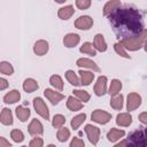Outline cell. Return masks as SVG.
<instances>
[{"label":"cell","instance_id":"6da1fadb","mask_svg":"<svg viewBox=\"0 0 147 147\" xmlns=\"http://www.w3.org/2000/svg\"><path fill=\"white\" fill-rule=\"evenodd\" d=\"M109 22L113 25L114 32L117 38L139 37L145 29L142 14L133 6L118 7L111 14L108 15Z\"/></svg>","mask_w":147,"mask_h":147},{"label":"cell","instance_id":"603a6c76","mask_svg":"<svg viewBox=\"0 0 147 147\" xmlns=\"http://www.w3.org/2000/svg\"><path fill=\"white\" fill-rule=\"evenodd\" d=\"M21 99V93L17 90H11L10 92H8L7 94H5L3 96V102L5 103H15L17 101H20Z\"/></svg>","mask_w":147,"mask_h":147},{"label":"cell","instance_id":"7c38bea8","mask_svg":"<svg viewBox=\"0 0 147 147\" xmlns=\"http://www.w3.org/2000/svg\"><path fill=\"white\" fill-rule=\"evenodd\" d=\"M76 65L79 67V68H87V69H91L93 71H96V72H100V68L98 67V64L95 62H93L92 60L90 59H86V57H80L77 60L76 62Z\"/></svg>","mask_w":147,"mask_h":147},{"label":"cell","instance_id":"9a60e30c","mask_svg":"<svg viewBox=\"0 0 147 147\" xmlns=\"http://www.w3.org/2000/svg\"><path fill=\"white\" fill-rule=\"evenodd\" d=\"M116 123H117V125L123 126V127H126V126L131 125V123H132V116H131V114L129 111L127 113H121V114H118L117 117H116Z\"/></svg>","mask_w":147,"mask_h":147},{"label":"cell","instance_id":"3957f363","mask_svg":"<svg viewBox=\"0 0 147 147\" xmlns=\"http://www.w3.org/2000/svg\"><path fill=\"white\" fill-rule=\"evenodd\" d=\"M129 144H131L132 146H138V147H145L147 145V139L145 136V131L142 129L140 130H136L133 132H131L129 134Z\"/></svg>","mask_w":147,"mask_h":147},{"label":"cell","instance_id":"52a82bcc","mask_svg":"<svg viewBox=\"0 0 147 147\" xmlns=\"http://www.w3.org/2000/svg\"><path fill=\"white\" fill-rule=\"evenodd\" d=\"M140 105H141V96L138 93H136V92L129 93L127 101H126V109H127V111L136 110Z\"/></svg>","mask_w":147,"mask_h":147},{"label":"cell","instance_id":"836d02e7","mask_svg":"<svg viewBox=\"0 0 147 147\" xmlns=\"http://www.w3.org/2000/svg\"><path fill=\"white\" fill-rule=\"evenodd\" d=\"M0 74L7 75V76L13 75L14 74V67L7 61H2V62H0Z\"/></svg>","mask_w":147,"mask_h":147},{"label":"cell","instance_id":"e575fe53","mask_svg":"<svg viewBox=\"0 0 147 147\" xmlns=\"http://www.w3.org/2000/svg\"><path fill=\"white\" fill-rule=\"evenodd\" d=\"M64 123H65V117H64L63 115H61V114L54 115V117H53V119H52V125H53V127L60 129L61 126L64 125Z\"/></svg>","mask_w":147,"mask_h":147},{"label":"cell","instance_id":"44dd1931","mask_svg":"<svg viewBox=\"0 0 147 147\" xmlns=\"http://www.w3.org/2000/svg\"><path fill=\"white\" fill-rule=\"evenodd\" d=\"M15 113H16L17 118H18L21 122H26L28 118L30 117V114H31L30 109L26 108V107H24V106H18V107H16Z\"/></svg>","mask_w":147,"mask_h":147},{"label":"cell","instance_id":"ba28073f","mask_svg":"<svg viewBox=\"0 0 147 147\" xmlns=\"http://www.w3.org/2000/svg\"><path fill=\"white\" fill-rule=\"evenodd\" d=\"M92 25H93V18L88 15L79 16L75 21V28L78 30H88L92 28Z\"/></svg>","mask_w":147,"mask_h":147},{"label":"cell","instance_id":"cb8c5ba5","mask_svg":"<svg viewBox=\"0 0 147 147\" xmlns=\"http://www.w3.org/2000/svg\"><path fill=\"white\" fill-rule=\"evenodd\" d=\"M38 88H39V85H38L37 80L33 78H26L23 83V90L26 93H32Z\"/></svg>","mask_w":147,"mask_h":147},{"label":"cell","instance_id":"f1b7e54d","mask_svg":"<svg viewBox=\"0 0 147 147\" xmlns=\"http://www.w3.org/2000/svg\"><path fill=\"white\" fill-rule=\"evenodd\" d=\"M122 90V82L119 79H113L111 83H110V86H109V90L107 93H109L110 95H114V94H117L119 93Z\"/></svg>","mask_w":147,"mask_h":147},{"label":"cell","instance_id":"2e32d148","mask_svg":"<svg viewBox=\"0 0 147 147\" xmlns=\"http://www.w3.org/2000/svg\"><path fill=\"white\" fill-rule=\"evenodd\" d=\"M93 47L99 52H106L107 51V42L105 40V37L101 33L95 34L93 40Z\"/></svg>","mask_w":147,"mask_h":147},{"label":"cell","instance_id":"d6986e66","mask_svg":"<svg viewBox=\"0 0 147 147\" xmlns=\"http://www.w3.org/2000/svg\"><path fill=\"white\" fill-rule=\"evenodd\" d=\"M74 14H75V9H74V6H71V5H68V6L60 8L57 11V16L61 20H69Z\"/></svg>","mask_w":147,"mask_h":147},{"label":"cell","instance_id":"7402d4cb","mask_svg":"<svg viewBox=\"0 0 147 147\" xmlns=\"http://www.w3.org/2000/svg\"><path fill=\"white\" fill-rule=\"evenodd\" d=\"M0 123L3 125H11L13 124V114L11 110L8 108H3L0 113Z\"/></svg>","mask_w":147,"mask_h":147},{"label":"cell","instance_id":"ab89813d","mask_svg":"<svg viewBox=\"0 0 147 147\" xmlns=\"http://www.w3.org/2000/svg\"><path fill=\"white\" fill-rule=\"evenodd\" d=\"M85 146V144H84V141L82 140V139H79V138H74L72 140H71V142H70V147H84Z\"/></svg>","mask_w":147,"mask_h":147},{"label":"cell","instance_id":"ffe728a7","mask_svg":"<svg viewBox=\"0 0 147 147\" xmlns=\"http://www.w3.org/2000/svg\"><path fill=\"white\" fill-rule=\"evenodd\" d=\"M79 76H80V85L88 86L93 79H94V74L91 71H85V70H79Z\"/></svg>","mask_w":147,"mask_h":147},{"label":"cell","instance_id":"7bdbcfd3","mask_svg":"<svg viewBox=\"0 0 147 147\" xmlns=\"http://www.w3.org/2000/svg\"><path fill=\"white\" fill-rule=\"evenodd\" d=\"M139 119H140V122H141L142 124H146V123H147V113H146V111L141 113V114L139 115Z\"/></svg>","mask_w":147,"mask_h":147},{"label":"cell","instance_id":"74e56055","mask_svg":"<svg viewBox=\"0 0 147 147\" xmlns=\"http://www.w3.org/2000/svg\"><path fill=\"white\" fill-rule=\"evenodd\" d=\"M76 6L80 10L88 9L91 7V0H76Z\"/></svg>","mask_w":147,"mask_h":147},{"label":"cell","instance_id":"484cf974","mask_svg":"<svg viewBox=\"0 0 147 147\" xmlns=\"http://www.w3.org/2000/svg\"><path fill=\"white\" fill-rule=\"evenodd\" d=\"M110 106H111L115 110H121V109L123 108V95L119 94V93L111 95Z\"/></svg>","mask_w":147,"mask_h":147},{"label":"cell","instance_id":"d590c367","mask_svg":"<svg viewBox=\"0 0 147 147\" xmlns=\"http://www.w3.org/2000/svg\"><path fill=\"white\" fill-rule=\"evenodd\" d=\"M10 138L15 142H22L24 140V133L21 130H18V129H14L10 132Z\"/></svg>","mask_w":147,"mask_h":147},{"label":"cell","instance_id":"8992f818","mask_svg":"<svg viewBox=\"0 0 147 147\" xmlns=\"http://www.w3.org/2000/svg\"><path fill=\"white\" fill-rule=\"evenodd\" d=\"M85 132L87 134V138L92 145H96L99 139H100V129L92 125V124H86L85 125Z\"/></svg>","mask_w":147,"mask_h":147},{"label":"cell","instance_id":"d4e9b609","mask_svg":"<svg viewBox=\"0 0 147 147\" xmlns=\"http://www.w3.org/2000/svg\"><path fill=\"white\" fill-rule=\"evenodd\" d=\"M118 7H121V0H110V1H108L103 6V15L105 16H108L115 9H117Z\"/></svg>","mask_w":147,"mask_h":147},{"label":"cell","instance_id":"ac0fdd59","mask_svg":"<svg viewBox=\"0 0 147 147\" xmlns=\"http://www.w3.org/2000/svg\"><path fill=\"white\" fill-rule=\"evenodd\" d=\"M67 107L71 111H78V110H80L83 108V102L79 101L76 96L71 95V96H69L67 99Z\"/></svg>","mask_w":147,"mask_h":147},{"label":"cell","instance_id":"f546056e","mask_svg":"<svg viewBox=\"0 0 147 147\" xmlns=\"http://www.w3.org/2000/svg\"><path fill=\"white\" fill-rule=\"evenodd\" d=\"M49 83H51V85H52L55 90H57V91H62V90H63V80H62V78H61L59 75H53V76H51Z\"/></svg>","mask_w":147,"mask_h":147},{"label":"cell","instance_id":"f35d334b","mask_svg":"<svg viewBox=\"0 0 147 147\" xmlns=\"http://www.w3.org/2000/svg\"><path fill=\"white\" fill-rule=\"evenodd\" d=\"M42 145H44V140H42L41 138H38V137L33 138V139L29 142V146H30V147H42Z\"/></svg>","mask_w":147,"mask_h":147},{"label":"cell","instance_id":"d6a6232c","mask_svg":"<svg viewBox=\"0 0 147 147\" xmlns=\"http://www.w3.org/2000/svg\"><path fill=\"white\" fill-rule=\"evenodd\" d=\"M72 92H74V95H75L79 101H82L83 103H84V102H87V101L90 100V98H91L90 93H88L87 91H84V90H74Z\"/></svg>","mask_w":147,"mask_h":147},{"label":"cell","instance_id":"1f68e13d","mask_svg":"<svg viewBox=\"0 0 147 147\" xmlns=\"http://www.w3.org/2000/svg\"><path fill=\"white\" fill-rule=\"evenodd\" d=\"M56 138H57V140H59L60 142L67 141V140L70 138V131H69V129L61 126V127L59 129L57 133H56Z\"/></svg>","mask_w":147,"mask_h":147},{"label":"cell","instance_id":"30bf717a","mask_svg":"<svg viewBox=\"0 0 147 147\" xmlns=\"http://www.w3.org/2000/svg\"><path fill=\"white\" fill-rule=\"evenodd\" d=\"M28 131L31 136H40L44 133V126L39 119L33 118L28 126Z\"/></svg>","mask_w":147,"mask_h":147},{"label":"cell","instance_id":"5bb4252c","mask_svg":"<svg viewBox=\"0 0 147 147\" xmlns=\"http://www.w3.org/2000/svg\"><path fill=\"white\" fill-rule=\"evenodd\" d=\"M80 41V37L77 33H68L64 36L63 38V45L68 48H72L75 46H77Z\"/></svg>","mask_w":147,"mask_h":147},{"label":"cell","instance_id":"5b68a950","mask_svg":"<svg viewBox=\"0 0 147 147\" xmlns=\"http://www.w3.org/2000/svg\"><path fill=\"white\" fill-rule=\"evenodd\" d=\"M91 119L98 124L103 125V124H107L111 119V114L105 110H101V109H95L91 115Z\"/></svg>","mask_w":147,"mask_h":147},{"label":"cell","instance_id":"4316f807","mask_svg":"<svg viewBox=\"0 0 147 147\" xmlns=\"http://www.w3.org/2000/svg\"><path fill=\"white\" fill-rule=\"evenodd\" d=\"M79 51H80V53L87 54V55H91V56H95L96 55V49L93 47V44L92 42H88V41L84 42L82 45V47L79 48Z\"/></svg>","mask_w":147,"mask_h":147},{"label":"cell","instance_id":"4fadbf2b","mask_svg":"<svg viewBox=\"0 0 147 147\" xmlns=\"http://www.w3.org/2000/svg\"><path fill=\"white\" fill-rule=\"evenodd\" d=\"M48 48H49L48 42L46 40H44V39H40V40L36 41V44L33 46V52H34L36 55L42 56V55H45L48 52Z\"/></svg>","mask_w":147,"mask_h":147},{"label":"cell","instance_id":"b9f144b4","mask_svg":"<svg viewBox=\"0 0 147 147\" xmlns=\"http://www.w3.org/2000/svg\"><path fill=\"white\" fill-rule=\"evenodd\" d=\"M11 144L3 137H0V147H10Z\"/></svg>","mask_w":147,"mask_h":147},{"label":"cell","instance_id":"7a4b0ae2","mask_svg":"<svg viewBox=\"0 0 147 147\" xmlns=\"http://www.w3.org/2000/svg\"><path fill=\"white\" fill-rule=\"evenodd\" d=\"M146 36H147V31L144 30V32L139 37L123 38L118 42L124 47V49H129V51H133L134 52V51L140 49L145 45V42H146Z\"/></svg>","mask_w":147,"mask_h":147},{"label":"cell","instance_id":"8fae6325","mask_svg":"<svg viewBox=\"0 0 147 147\" xmlns=\"http://www.w3.org/2000/svg\"><path fill=\"white\" fill-rule=\"evenodd\" d=\"M44 95L51 101L52 105H57L61 100L64 99V95L60 92H55L54 90H51V88H46L44 91Z\"/></svg>","mask_w":147,"mask_h":147},{"label":"cell","instance_id":"83f0119b","mask_svg":"<svg viewBox=\"0 0 147 147\" xmlns=\"http://www.w3.org/2000/svg\"><path fill=\"white\" fill-rule=\"evenodd\" d=\"M65 78L74 86H79L80 85V80H79L78 76L76 75V72L74 70H67L65 71Z\"/></svg>","mask_w":147,"mask_h":147},{"label":"cell","instance_id":"277c9868","mask_svg":"<svg viewBox=\"0 0 147 147\" xmlns=\"http://www.w3.org/2000/svg\"><path fill=\"white\" fill-rule=\"evenodd\" d=\"M33 108H34L36 113L39 116H41L44 119H46V121L49 119V110H48V107L46 106L45 101L41 98L37 96V98L33 99Z\"/></svg>","mask_w":147,"mask_h":147},{"label":"cell","instance_id":"e0dca14e","mask_svg":"<svg viewBox=\"0 0 147 147\" xmlns=\"http://www.w3.org/2000/svg\"><path fill=\"white\" fill-rule=\"evenodd\" d=\"M125 136V131L121 130V129H116V127H111L110 131L107 133V139L110 142H116L117 140H119L121 138H123Z\"/></svg>","mask_w":147,"mask_h":147},{"label":"cell","instance_id":"f6af8a7d","mask_svg":"<svg viewBox=\"0 0 147 147\" xmlns=\"http://www.w3.org/2000/svg\"><path fill=\"white\" fill-rule=\"evenodd\" d=\"M67 0H55V2H57V3H64Z\"/></svg>","mask_w":147,"mask_h":147},{"label":"cell","instance_id":"60d3db41","mask_svg":"<svg viewBox=\"0 0 147 147\" xmlns=\"http://www.w3.org/2000/svg\"><path fill=\"white\" fill-rule=\"evenodd\" d=\"M8 85H9L8 80H7V79H5V78H1V77H0V91L6 90V88L8 87Z\"/></svg>","mask_w":147,"mask_h":147},{"label":"cell","instance_id":"4dcf8cb0","mask_svg":"<svg viewBox=\"0 0 147 147\" xmlns=\"http://www.w3.org/2000/svg\"><path fill=\"white\" fill-rule=\"evenodd\" d=\"M85 119H86V114H85V113L75 116V117L71 119V123H70V124H71V127H72L74 130H77V129L83 124V122H85Z\"/></svg>","mask_w":147,"mask_h":147},{"label":"cell","instance_id":"9c48e42d","mask_svg":"<svg viewBox=\"0 0 147 147\" xmlns=\"http://www.w3.org/2000/svg\"><path fill=\"white\" fill-rule=\"evenodd\" d=\"M93 91L96 96H102L107 93V77L106 76H100L96 79V83L94 84Z\"/></svg>","mask_w":147,"mask_h":147},{"label":"cell","instance_id":"8d00e7d4","mask_svg":"<svg viewBox=\"0 0 147 147\" xmlns=\"http://www.w3.org/2000/svg\"><path fill=\"white\" fill-rule=\"evenodd\" d=\"M114 49H115V52L119 55V56H122V57H125V59H130V55L126 53V51L124 49V47L119 44V42H116L115 45H114Z\"/></svg>","mask_w":147,"mask_h":147},{"label":"cell","instance_id":"ee69618b","mask_svg":"<svg viewBox=\"0 0 147 147\" xmlns=\"http://www.w3.org/2000/svg\"><path fill=\"white\" fill-rule=\"evenodd\" d=\"M129 145H130L129 141H127V140H124V141H121V142L116 144L115 147H122V146H129Z\"/></svg>","mask_w":147,"mask_h":147}]
</instances>
